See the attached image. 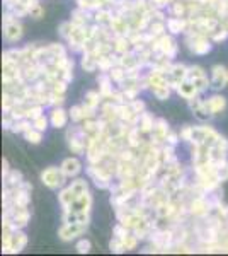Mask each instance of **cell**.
<instances>
[{
    "label": "cell",
    "mask_w": 228,
    "mask_h": 256,
    "mask_svg": "<svg viewBox=\"0 0 228 256\" xmlns=\"http://www.w3.org/2000/svg\"><path fill=\"white\" fill-rule=\"evenodd\" d=\"M131 108H133L136 113H140V111L145 108V104H143L142 101H133V102H131Z\"/></svg>",
    "instance_id": "603a6c76"
},
{
    "label": "cell",
    "mask_w": 228,
    "mask_h": 256,
    "mask_svg": "<svg viewBox=\"0 0 228 256\" xmlns=\"http://www.w3.org/2000/svg\"><path fill=\"white\" fill-rule=\"evenodd\" d=\"M114 48H116V52H119V53H126V50H128V40L126 38H123V36H118L114 41Z\"/></svg>",
    "instance_id": "e0dca14e"
},
{
    "label": "cell",
    "mask_w": 228,
    "mask_h": 256,
    "mask_svg": "<svg viewBox=\"0 0 228 256\" xmlns=\"http://www.w3.org/2000/svg\"><path fill=\"white\" fill-rule=\"evenodd\" d=\"M140 122H142V132H152L153 128H155V125H153V118L148 113H142Z\"/></svg>",
    "instance_id": "2e32d148"
},
{
    "label": "cell",
    "mask_w": 228,
    "mask_h": 256,
    "mask_svg": "<svg viewBox=\"0 0 228 256\" xmlns=\"http://www.w3.org/2000/svg\"><path fill=\"white\" fill-rule=\"evenodd\" d=\"M49 122H51V125L56 128L65 126V123H67V113H65L63 110H53L51 116H49Z\"/></svg>",
    "instance_id": "30bf717a"
},
{
    "label": "cell",
    "mask_w": 228,
    "mask_h": 256,
    "mask_svg": "<svg viewBox=\"0 0 228 256\" xmlns=\"http://www.w3.org/2000/svg\"><path fill=\"white\" fill-rule=\"evenodd\" d=\"M123 244H124V250H133L136 246V236H126L123 239Z\"/></svg>",
    "instance_id": "44dd1931"
},
{
    "label": "cell",
    "mask_w": 228,
    "mask_h": 256,
    "mask_svg": "<svg viewBox=\"0 0 228 256\" xmlns=\"http://www.w3.org/2000/svg\"><path fill=\"white\" fill-rule=\"evenodd\" d=\"M177 90H179V94L182 98H186V99H193V98H196V94L200 92V89L196 88V86L193 84L191 80H184V82H181V86L177 88Z\"/></svg>",
    "instance_id": "ba28073f"
},
{
    "label": "cell",
    "mask_w": 228,
    "mask_h": 256,
    "mask_svg": "<svg viewBox=\"0 0 228 256\" xmlns=\"http://www.w3.org/2000/svg\"><path fill=\"white\" fill-rule=\"evenodd\" d=\"M46 125H48V120L41 114V116H38L36 120H32V126L36 128V130H39V132H43V130H46Z\"/></svg>",
    "instance_id": "d6986e66"
},
{
    "label": "cell",
    "mask_w": 228,
    "mask_h": 256,
    "mask_svg": "<svg viewBox=\"0 0 228 256\" xmlns=\"http://www.w3.org/2000/svg\"><path fill=\"white\" fill-rule=\"evenodd\" d=\"M99 101H101V94H97V92H89L87 94V98H85V104L89 110H95L99 106Z\"/></svg>",
    "instance_id": "5bb4252c"
},
{
    "label": "cell",
    "mask_w": 228,
    "mask_h": 256,
    "mask_svg": "<svg viewBox=\"0 0 228 256\" xmlns=\"http://www.w3.org/2000/svg\"><path fill=\"white\" fill-rule=\"evenodd\" d=\"M111 19H113L111 18V14L106 10H101V12L95 14V20H97V22H107V20H111Z\"/></svg>",
    "instance_id": "7402d4cb"
},
{
    "label": "cell",
    "mask_w": 228,
    "mask_h": 256,
    "mask_svg": "<svg viewBox=\"0 0 228 256\" xmlns=\"http://www.w3.org/2000/svg\"><path fill=\"white\" fill-rule=\"evenodd\" d=\"M186 24L188 22L181 18H174L167 20V28H169V31H172V32H181L186 28Z\"/></svg>",
    "instance_id": "7c38bea8"
},
{
    "label": "cell",
    "mask_w": 228,
    "mask_h": 256,
    "mask_svg": "<svg viewBox=\"0 0 228 256\" xmlns=\"http://www.w3.org/2000/svg\"><path fill=\"white\" fill-rule=\"evenodd\" d=\"M61 171L67 178H72V176H77L80 172V162L77 159H67L63 164H61Z\"/></svg>",
    "instance_id": "52a82bcc"
},
{
    "label": "cell",
    "mask_w": 228,
    "mask_h": 256,
    "mask_svg": "<svg viewBox=\"0 0 228 256\" xmlns=\"http://www.w3.org/2000/svg\"><path fill=\"white\" fill-rule=\"evenodd\" d=\"M77 250H78V253H89V251H90V242L87 241V239H82V241L77 242Z\"/></svg>",
    "instance_id": "ffe728a7"
},
{
    "label": "cell",
    "mask_w": 228,
    "mask_h": 256,
    "mask_svg": "<svg viewBox=\"0 0 228 256\" xmlns=\"http://www.w3.org/2000/svg\"><path fill=\"white\" fill-rule=\"evenodd\" d=\"M227 36H228V31H227V30H223L222 32H217V34L213 36V40H215V41H220V40H225Z\"/></svg>",
    "instance_id": "cb8c5ba5"
},
{
    "label": "cell",
    "mask_w": 228,
    "mask_h": 256,
    "mask_svg": "<svg viewBox=\"0 0 228 256\" xmlns=\"http://www.w3.org/2000/svg\"><path fill=\"white\" fill-rule=\"evenodd\" d=\"M5 38L9 41H17L22 36V28L17 20H7L5 22Z\"/></svg>",
    "instance_id": "8992f818"
},
{
    "label": "cell",
    "mask_w": 228,
    "mask_h": 256,
    "mask_svg": "<svg viewBox=\"0 0 228 256\" xmlns=\"http://www.w3.org/2000/svg\"><path fill=\"white\" fill-rule=\"evenodd\" d=\"M155 4H159V6H165L167 2H171V0H153Z\"/></svg>",
    "instance_id": "d4e9b609"
},
{
    "label": "cell",
    "mask_w": 228,
    "mask_h": 256,
    "mask_svg": "<svg viewBox=\"0 0 228 256\" xmlns=\"http://www.w3.org/2000/svg\"><path fill=\"white\" fill-rule=\"evenodd\" d=\"M188 80L193 82V84L200 89V92L205 89H208V79H206V74L203 72V68H200V67L188 68Z\"/></svg>",
    "instance_id": "277c9868"
},
{
    "label": "cell",
    "mask_w": 228,
    "mask_h": 256,
    "mask_svg": "<svg viewBox=\"0 0 228 256\" xmlns=\"http://www.w3.org/2000/svg\"><path fill=\"white\" fill-rule=\"evenodd\" d=\"M65 178H67V176L63 174L61 168H60V169H56V168H48L46 171H43V174H41V180H43V183L46 184L48 188H51V190H55V188H58V186H61V183H63Z\"/></svg>",
    "instance_id": "6da1fadb"
},
{
    "label": "cell",
    "mask_w": 228,
    "mask_h": 256,
    "mask_svg": "<svg viewBox=\"0 0 228 256\" xmlns=\"http://www.w3.org/2000/svg\"><path fill=\"white\" fill-rule=\"evenodd\" d=\"M24 137H26L27 142H31V144H39L41 142V132L36 130V128H29V130L24 132Z\"/></svg>",
    "instance_id": "9a60e30c"
},
{
    "label": "cell",
    "mask_w": 228,
    "mask_h": 256,
    "mask_svg": "<svg viewBox=\"0 0 228 256\" xmlns=\"http://www.w3.org/2000/svg\"><path fill=\"white\" fill-rule=\"evenodd\" d=\"M210 208L208 202L205 200V198H196V200L191 204V212L196 214V216H203V214H206Z\"/></svg>",
    "instance_id": "8fae6325"
},
{
    "label": "cell",
    "mask_w": 228,
    "mask_h": 256,
    "mask_svg": "<svg viewBox=\"0 0 228 256\" xmlns=\"http://www.w3.org/2000/svg\"><path fill=\"white\" fill-rule=\"evenodd\" d=\"M85 227H87L85 222H73V224H65L60 229V238L63 239V241H70V239L80 236V234L85 230Z\"/></svg>",
    "instance_id": "3957f363"
},
{
    "label": "cell",
    "mask_w": 228,
    "mask_h": 256,
    "mask_svg": "<svg viewBox=\"0 0 228 256\" xmlns=\"http://www.w3.org/2000/svg\"><path fill=\"white\" fill-rule=\"evenodd\" d=\"M188 43H189L191 52L198 53V55H205V53H208L211 50V44L208 43V40H206L201 32H196L194 36L188 38Z\"/></svg>",
    "instance_id": "7a4b0ae2"
},
{
    "label": "cell",
    "mask_w": 228,
    "mask_h": 256,
    "mask_svg": "<svg viewBox=\"0 0 228 256\" xmlns=\"http://www.w3.org/2000/svg\"><path fill=\"white\" fill-rule=\"evenodd\" d=\"M206 106H208V110L211 111V114H215V113H220V111L225 110L227 101H225V98H222V96H213L206 101Z\"/></svg>",
    "instance_id": "9c48e42d"
},
{
    "label": "cell",
    "mask_w": 228,
    "mask_h": 256,
    "mask_svg": "<svg viewBox=\"0 0 228 256\" xmlns=\"http://www.w3.org/2000/svg\"><path fill=\"white\" fill-rule=\"evenodd\" d=\"M153 94H155V96L159 98L160 101H164V99L169 98L171 90H169V86H162V88H155V89H153Z\"/></svg>",
    "instance_id": "ac0fdd59"
},
{
    "label": "cell",
    "mask_w": 228,
    "mask_h": 256,
    "mask_svg": "<svg viewBox=\"0 0 228 256\" xmlns=\"http://www.w3.org/2000/svg\"><path fill=\"white\" fill-rule=\"evenodd\" d=\"M26 244V236H24L22 232H15L14 236H12V253H15V251H20Z\"/></svg>",
    "instance_id": "4fadbf2b"
},
{
    "label": "cell",
    "mask_w": 228,
    "mask_h": 256,
    "mask_svg": "<svg viewBox=\"0 0 228 256\" xmlns=\"http://www.w3.org/2000/svg\"><path fill=\"white\" fill-rule=\"evenodd\" d=\"M228 82V70H225L222 65H215L213 70H211V84L213 88L222 89L225 88V84Z\"/></svg>",
    "instance_id": "5b68a950"
}]
</instances>
